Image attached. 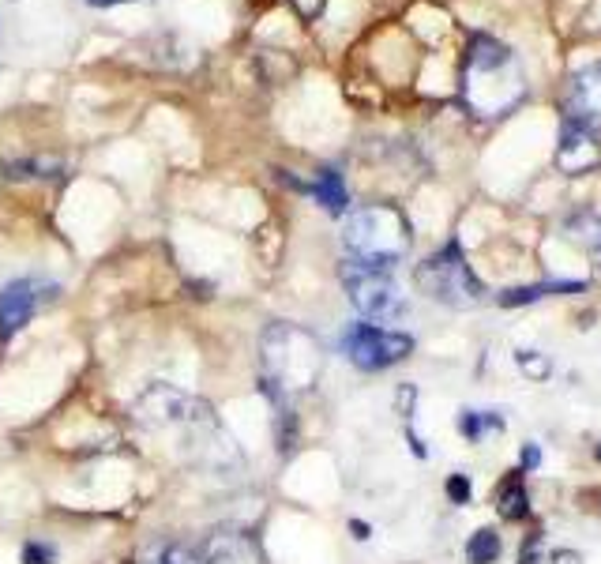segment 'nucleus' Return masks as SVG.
<instances>
[{"label":"nucleus","mask_w":601,"mask_h":564,"mask_svg":"<svg viewBox=\"0 0 601 564\" xmlns=\"http://www.w3.org/2000/svg\"><path fill=\"white\" fill-rule=\"evenodd\" d=\"M342 241H346L350 260L372 267H395L410 249V226L395 207H365L346 219Z\"/></svg>","instance_id":"nucleus-3"},{"label":"nucleus","mask_w":601,"mask_h":564,"mask_svg":"<svg viewBox=\"0 0 601 564\" xmlns=\"http://www.w3.org/2000/svg\"><path fill=\"white\" fill-rule=\"evenodd\" d=\"M598 459H601V444H598Z\"/></svg>","instance_id":"nucleus-25"},{"label":"nucleus","mask_w":601,"mask_h":564,"mask_svg":"<svg viewBox=\"0 0 601 564\" xmlns=\"http://www.w3.org/2000/svg\"><path fill=\"white\" fill-rule=\"evenodd\" d=\"M568 121L601 128V61L579 68L568 83Z\"/></svg>","instance_id":"nucleus-7"},{"label":"nucleus","mask_w":601,"mask_h":564,"mask_svg":"<svg viewBox=\"0 0 601 564\" xmlns=\"http://www.w3.org/2000/svg\"><path fill=\"white\" fill-rule=\"evenodd\" d=\"M263 384L271 395H301L309 392L320 376V346L305 328L271 324L260 339Z\"/></svg>","instance_id":"nucleus-2"},{"label":"nucleus","mask_w":601,"mask_h":564,"mask_svg":"<svg viewBox=\"0 0 601 564\" xmlns=\"http://www.w3.org/2000/svg\"><path fill=\"white\" fill-rule=\"evenodd\" d=\"M568 237L579 241L594 260H601V219L598 215H575L568 222Z\"/></svg>","instance_id":"nucleus-13"},{"label":"nucleus","mask_w":601,"mask_h":564,"mask_svg":"<svg viewBox=\"0 0 601 564\" xmlns=\"http://www.w3.org/2000/svg\"><path fill=\"white\" fill-rule=\"evenodd\" d=\"M466 557H470V564H493L496 557H500V534H496L493 527H481V531L466 542Z\"/></svg>","instance_id":"nucleus-14"},{"label":"nucleus","mask_w":601,"mask_h":564,"mask_svg":"<svg viewBox=\"0 0 601 564\" xmlns=\"http://www.w3.org/2000/svg\"><path fill=\"white\" fill-rule=\"evenodd\" d=\"M350 531H354V538H361V542H365V538H369V523L354 519V523H350Z\"/></svg>","instance_id":"nucleus-22"},{"label":"nucleus","mask_w":601,"mask_h":564,"mask_svg":"<svg viewBox=\"0 0 601 564\" xmlns=\"http://www.w3.org/2000/svg\"><path fill=\"white\" fill-rule=\"evenodd\" d=\"M293 8H297L305 19H316L324 12V0H293Z\"/></svg>","instance_id":"nucleus-21"},{"label":"nucleus","mask_w":601,"mask_h":564,"mask_svg":"<svg viewBox=\"0 0 601 564\" xmlns=\"http://www.w3.org/2000/svg\"><path fill=\"white\" fill-rule=\"evenodd\" d=\"M417 286H421L432 301L451 305V309H474V305L485 298V286H481V279L470 271L463 249H459L455 241L444 245L436 256H429L425 264L417 267Z\"/></svg>","instance_id":"nucleus-4"},{"label":"nucleus","mask_w":601,"mask_h":564,"mask_svg":"<svg viewBox=\"0 0 601 564\" xmlns=\"http://www.w3.org/2000/svg\"><path fill=\"white\" fill-rule=\"evenodd\" d=\"M526 94V76L519 57L489 34H474L466 49L463 98L478 117H504Z\"/></svg>","instance_id":"nucleus-1"},{"label":"nucleus","mask_w":601,"mask_h":564,"mask_svg":"<svg viewBox=\"0 0 601 564\" xmlns=\"http://www.w3.org/2000/svg\"><path fill=\"white\" fill-rule=\"evenodd\" d=\"M534 463H538V448L530 444V448H526V467H534Z\"/></svg>","instance_id":"nucleus-23"},{"label":"nucleus","mask_w":601,"mask_h":564,"mask_svg":"<svg viewBox=\"0 0 601 564\" xmlns=\"http://www.w3.org/2000/svg\"><path fill=\"white\" fill-rule=\"evenodd\" d=\"M485 425H500V422H496V418H489V422H485V418H481V414H474V410H466V414H463V433L470 440H478L481 433H485Z\"/></svg>","instance_id":"nucleus-20"},{"label":"nucleus","mask_w":601,"mask_h":564,"mask_svg":"<svg viewBox=\"0 0 601 564\" xmlns=\"http://www.w3.org/2000/svg\"><path fill=\"white\" fill-rule=\"evenodd\" d=\"M94 8H109V4H121V0H91Z\"/></svg>","instance_id":"nucleus-24"},{"label":"nucleus","mask_w":601,"mask_h":564,"mask_svg":"<svg viewBox=\"0 0 601 564\" xmlns=\"http://www.w3.org/2000/svg\"><path fill=\"white\" fill-rule=\"evenodd\" d=\"M158 564H203V557L192 546H166Z\"/></svg>","instance_id":"nucleus-16"},{"label":"nucleus","mask_w":601,"mask_h":564,"mask_svg":"<svg viewBox=\"0 0 601 564\" xmlns=\"http://www.w3.org/2000/svg\"><path fill=\"white\" fill-rule=\"evenodd\" d=\"M53 561H57V553L49 546H38V542L23 546V564H53Z\"/></svg>","instance_id":"nucleus-18"},{"label":"nucleus","mask_w":601,"mask_h":564,"mask_svg":"<svg viewBox=\"0 0 601 564\" xmlns=\"http://www.w3.org/2000/svg\"><path fill=\"white\" fill-rule=\"evenodd\" d=\"M38 282L31 279H19V282H8L4 290H0V343H8L16 331H23L31 324V316L38 313Z\"/></svg>","instance_id":"nucleus-8"},{"label":"nucleus","mask_w":601,"mask_h":564,"mask_svg":"<svg viewBox=\"0 0 601 564\" xmlns=\"http://www.w3.org/2000/svg\"><path fill=\"white\" fill-rule=\"evenodd\" d=\"M316 200L331 211V215H342L346 211V204H350V192H346V185H342V177L335 170H324L320 177H316Z\"/></svg>","instance_id":"nucleus-12"},{"label":"nucleus","mask_w":601,"mask_h":564,"mask_svg":"<svg viewBox=\"0 0 601 564\" xmlns=\"http://www.w3.org/2000/svg\"><path fill=\"white\" fill-rule=\"evenodd\" d=\"M203 564H263L260 546L245 531H218L200 549Z\"/></svg>","instance_id":"nucleus-10"},{"label":"nucleus","mask_w":601,"mask_h":564,"mask_svg":"<svg viewBox=\"0 0 601 564\" xmlns=\"http://www.w3.org/2000/svg\"><path fill=\"white\" fill-rule=\"evenodd\" d=\"M530 512V501H526V489L519 478H511L504 493H500V516L504 519H523Z\"/></svg>","instance_id":"nucleus-15"},{"label":"nucleus","mask_w":601,"mask_h":564,"mask_svg":"<svg viewBox=\"0 0 601 564\" xmlns=\"http://www.w3.org/2000/svg\"><path fill=\"white\" fill-rule=\"evenodd\" d=\"M342 282L346 294L354 301V309L365 320H399L406 313V298H402L399 282L391 279V267H372L361 260H350L342 267Z\"/></svg>","instance_id":"nucleus-5"},{"label":"nucleus","mask_w":601,"mask_h":564,"mask_svg":"<svg viewBox=\"0 0 601 564\" xmlns=\"http://www.w3.org/2000/svg\"><path fill=\"white\" fill-rule=\"evenodd\" d=\"M519 365H523L526 373L534 376V380H541V376L553 373V365H549V358H534V350H523L519 354Z\"/></svg>","instance_id":"nucleus-17"},{"label":"nucleus","mask_w":601,"mask_h":564,"mask_svg":"<svg viewBox=\"0 0 601 564\" xmlns=\"http://www.w3.org/2000/svg\"><path fill=\"white\" fill-rule=\"evenodd\" d=\"M342 350H346V358L354 361L357 369L380 373V369H391L402 358H410L414 354V339L406 331H391L380 328V324H354L342 335Z\"/></svg>","instance_id":"nucleus-6"},{"label":"nucleus","mask_w":601,"mask_h":564,"mask_svg":"<svg viewBox=\"0 0 601 564\" xmlns=\"http://www.w3.org/2000/svg\"><path fill=\"white\" fill-rule=\"evenodd\" d=\"M571 290H586V282H538V286H519L500 294V305H530L538 298H553V294H571Z\"/></svg>","instance_id":"nucleus-11"},{"label":"nucleus","mask_w":601,"mask_h":564,"mask_svg":"<svg viewBox=\"0 0 601 564\" xmlns=\"http://www.w3.org/2000/svg\"><path fill=\"white\" fill-rule=\"evenodd\" d=\"M601 162V147L594 143L590 128L568 121L560 132V147H556V166L564 173H590Z\"/></svg>","instance_id":"nucleus-9"},{"label":"nucleus","mask_w":601,"mask_h":564,"mask_svg":"<svg viewBox=\"0 0 601 564\" xmlns=\"http://www.w3.org/2000/svg\"><path fill=\"white\" fill-rule=\"evenodd\" d=\"M447 497L455 504H470V482H466V474H451V478H447Z\"/></svg>","instance_id":"nucleus-19"}]
</instances>
